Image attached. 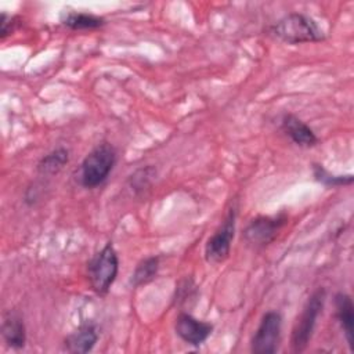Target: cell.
Returning <instances> with one entry per match:
<instances>
[{
	"mask_svg": "<svg viewBox=\"0 0 354 354\" xmlns=\"http://www.w3.org/2000/svg\"><path fill=\"white\" fill-rule=\"evenodd\" d=\"M270 30L277 39L288 44L319 41L325 39V33L317 25V22L300 12L285 15L278 22H275Z\"/></svg>",
	"mask_w": 354,
	"mask_h": 354,
	"instance_id": "6da1fadb",
	"label": "cell"
},
{
	"mask_svg": "<svg viewBox=\"0 0 354 354\" xmlns=\"http://www.w3.org/2000/svg\"><path fill=\"white\" fill-rule=\"evenodd\" d=\"M116 162V151L108 142L94 147L83 159L80 166V183L86 188L102 184L112 171Z\"/></svg>",
	"mask_w": 354,
	"mask_h": 354,
	"instance_id": "7a4b0ae2",
	"label": "cell"
},
{
	"mask_svg": "<svg viewBox=\"0 0 354 354\" xmlns=\"http://www.w3.org/2000/svg\"><path fill=\"white\" fill-rule=\"evenodd\" d=\"M118 270V253L113 245L108 242L87 264V275L91 289L100 296L106 295L116 279Z\"/></svg>",
	"mask_w": 354,
	"mask_h": 354,
	"instance_id": "3957f363",
	"label": "cell"
},
{
	"mask_svg": "<svg viewBox=\"0 0 354 354\" xmlns=\"http://www.w3.org/2000/svg\"><path fill=\"white\" fill-rule=\"evenodd\" d=\"M325 296H326L325 289L319 288L307 300V303L303 308V313L300 314L297 324L293 328V333H292V350L295 353H300L307 347V344L313 336V332H314V328L317 324V318H318L319 313L322 311V307L325 303Z\"/></svg>",
	"mask_w": 354,
	"mask_h": 354,
	"instance_id": "277c9868",
	"label": "cell"
},
{
	"mask_svg": "<svg viewBox=\"0 0 354 354\" xmlns=\"http://www.w3.org/2000/svg\"><path fill=\"white\" fill-rule=\"evenodd\" d=\"M235 218L236 210L235 207H232L225 216L223 224L207 239L205 245V259L207 263L217 264L228 257L231 250V242L235 234Z\"/></svg>",
	"mask_w": 354,
	"mask_h": 354,
	"instance_id": "5b68a950",
	"label": "cell"
},
{
	"mask_svg": "<svg viewBox=\"0 0 354 354\" xmlns=\"http://www.w3.org/2000/svg\"><path fill=\"white\" fill-rule=\"evenodd\" d=\"M282 317L277 311H267L252 337V351L254 354H272L277 351L281 340Z\"/></svg>",
	"mask_w": 354,
	"mask_h": 354,
	"instance_id": "8992f818",
	"label": "cell"
},
{
	"mask_svg": "<svg viewBox=\"0 0 354 354\" xmlns=\"http://www.w3.org/2000/svg\"><path fill=\"white\" fill-rule=\"evenodd\" d=\"M285 223L286 216L283 214L275 217L259 216L248 224V227L243 231V238L248 243L256 248H263L277 238L279 230Z\"/></svg>",
	"mask_w": 354,
	"mask_h": 354,
	"instance_id": "52a82bcc",
	"label": "cell"
},
{
	"mask_svg": "<svg viewBox=\"0 0 354 354\" xmlns=\"http://www.w3.org/2000/svg\"><path fill=\"white\" fill-rule=\"evenodd\" d=\"M176 333L180 339L191 346H201L213 330V325L201 319H196L191 314L180 313L174 324Z\"/></svg>",
	"mask_w": 354,
	"mask_h": 354,
	"instance_id": "ba28073f",
	"label": "cell"
},
{
	"mask_svg": "<svg viewBox=\"0 0 354 354\" xmlns=\"http://www.w3.org/2000/svg\"><path fill=\"white\" fill-rule=\"evenodd\" d=\"M281 127L283 133L299 147L310 148L318 144V137L314 130L306 124L296 115L286 113L281 120Z\"/></svg>",
	"mask_w": 354,
	"mask_h": 354,
	"instance_id": "9c48e42d",
	"label": "cell"
},
{
	"mask_svg": "<svg viewBox=\"0 0 354 354\" xmlns=\"http://www.w3.org/2000/svg\"><path fill=\"white\" fill-rule=\"evenodd\" d=\"M98 340L94 324H83L65 339V350L73 354H83L93 350Z\"/></svg>",
	"mask_w": 354,
	"mask_h": 354,
	"instance_id": "30bf717a",
	"label": "cell"
},
{
	"mask_svg": "<svg viewBox=\"0 0 354 354\" xmlns=\"http://www.w3.org/2000/svg\"><path fill=\"white\" fill-rule=\"evenodd\" d=\"M336 318L344 333L350 350L354 348V306L353 300L347 293H337L335 296Z\"/></svg>",
	"mask_w": 354,
	"mask_h": 354,
	"instance_id": "8fae6325",
	"label": "cell"
},
{
	"mask_svg": "<svg viewBox=\"0 0 354 354\" xmlns=\"http://www.w3.org/2000/svg\"><path fill=\"white\" fill-rule=\"evenodd\" d=\"M1 333L6 343L12 348H21L26 342V332L22 318L15 313H7L3 319Z\"/></svg>",
	"mask_w": 354,
	"mask_h": 354,
	"instance_id": "7c38bea8",
	"label": "cell"
},
{
	"mask_svg": "<svg viewBox=\"0 0 354 354\" xmlns=\"http://www.w3.org/2000/svg\"><path fill=\"white\" fill-rule=\"evenodd\" d=\"M62 24L73 30H83V29H97L105 25V19L91 12H77L69 11L62 17Z\"/></svg>",
	"mask_w": 354,
	"mask_h": 354,
	"instance_id": "4fadbf2b",
	"label": "cell"
},
{
	"mask_svg": "<svg viewBox=\"0 0 354 354\" xmlns=\"http://www.w3.org/2000/svg\"><path fill=\"white\" fill-rule=\"evenodd\" d=\"M69 160V151L64 147L55 148L47 155H44L39 163H37V170L41 174H55L58 173Z\"/></svg>",
	"mask_w": 354,
	"mask_h": 354,
	"instance_id": "5bb4252c",
	"label": "cell"
},
{
	"mask_svg": "<svg viewBox=\"0 0 354 354\" xmlns=\"http://www.w3.org/2000/svg\"><path fill=\"white\" fill-rule=\"evenodd\" d=\"M158 270H159V257L158 256H151V257L141 260L137 264V267L131 275V285L138 288L141 285L151 282L152 279H155Z\"/></svg>",
	"mask_w": 354,
	"mask_h": 354,
	"instance_id": "9a60e30c",
	"label": "cell"
},
{
	"mask_svg": "<svg viewBox=\"0 0 354 354\" xmlns=\"http://www.w3.org/2000/svg\"><path fill=\"white\" fill-rule=\"evenodd\" d=\"M313 174L314 178L326 185V187H339V185H350L353 183V176L347 174V176H335L330 174L326 169H324L322 165H314L313 166Z\"/></svg>",
	"mask_w": 354,
	"mask_h": 354,
	"instance_id": "2e32d148",
	"label": "cell"
},
{
	"mask_svg": "<svg viewBox=\"0 0 354 354\" xmlns=\"http://www.w3.org/2000/svg\"><path fill=\"white\" fill-rule=\"evenodd\" d=\"M14 17L7 15L6 12H1V18H0V32H1V39H4L7 35L11 33L12 30V25H14Z\"/></svg>",
	"mask_w": 354,
	"mask_h": 354,
	"instance_id": "e0dca14e",
	"label": "cell"
}]
</instances>
